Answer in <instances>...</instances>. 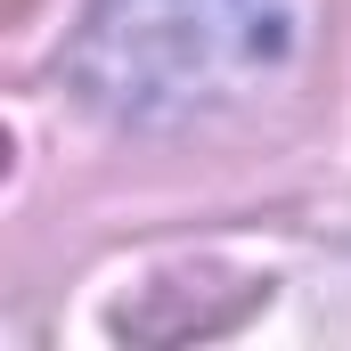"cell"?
Instances as JSON below:
<instances>
[{
	"instance_id": "6da1fadb",
	"label": "cell",
	"mask_w": 351,
	"mask_h": 351,
	"mask_svg": "<svg viewBox=\"0 0 351 351\" xmlns=\"http://www.w3.org/2000/svg\"><path fill=\"white\" fill-rule=\"evenodd\" d=\"M286 58V0H98L82 90L106 114H188Z\"/></svg>"
},
{
	"instance_id": "7a4b0ae2",
	"label": "cell",
	"mask_w": 351,
	"mask_h": 351,
	"mask_svg": "<svg viewBox=\"0 0 351 351\" xmlns=\"http://www.w3.org/2000/svg\"><path fill=\"white\" fill-rule=\"evenodd\" d=\"M25 8H33V0H8V25H25Z\"/></svg>"
}]
</instances>
